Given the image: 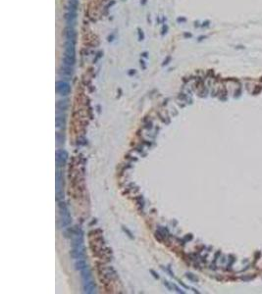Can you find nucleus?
<instances>
[{
  "instance_id": "6",
  "label": "nucleus",
  "mask_w": 262,
  "mask_h": 294,
  "mask_svg": "<svg viewBox=\"0 0 262 294\" xmlns=\"http://www.w3.org/2000/svg\"><path fill=\"white\" fill-rule=\"evenodd\" d=\"M82 290L86 294H92L96 290V285L92 279L82 281Z\"/></svg>"
},
{
  "instance_id": "17",
  "label": "nucleus",
  "mask_w": 262,
  "mask_h": 294,
  "mask_svg": "<svg viewBox=\"0 0 262 294\" xmlns=\"http://www.w3.org/2000/svg\"><path fill=\"white\" fill-rule=\"evenodd\" d=\"M55 136H56L57 145H58V146L63 145V144H64V140H65V136H64V134L61 133V132H59V131H57L56 134H55Z\"/></svg>"
},
{
  "instance_id": "11",
  "label": "nucleus",
  "mask_w": 262,
  "mask_h": 294,
  "mask_svg": "<svg viewBox=\"0 0 262 294\" xmlns=\"http://www.w3.org/2000/svg\"><path fill=\"white\" fill-rule=\"evenodd\" d=\"M69 107V101L68 99H60L57 101L56 103V108L58 111H60L61 113L65 112Z\"/></svg>"
},
{
  "instance_id": "10",
  "label": "nucleus",
  "mask_w": 262,
  "mask_h": 294,
  "mask_svg": "<svg viewBox=\"0 0 262 294\" xmlns=\"http://www.w3.org/2000/svg\"><path fill=\"white\" fill-rule=\"evenodd\" d=\"M62 62H63V64L64 65H66V66L74 67V66H75V64H76V56L69 55V54L64 53L63 58H62Z\"/></svg>"
},
{
  "instance_id": "27",
  "label": "nucleus",
  "mask_w": 262,
  "mask_h": 294,
  "mask_svg": "<svg viewBox=\"0 0 262 294\" xmlns=\"http://www.w3.org/2000/svg\"><path fill=\"white\" fill-rule=\"evenodd\" d=\"M175 288H176V290H177V292H179V293H185V292H184V291H182V290H180V288H179V287H177V286H175Z\"/></svg>"
},
{
  "instance_id": "2",
  "label": "nucleus",
  "mask_w": 262,
  "mask_h": 294,
  "mask_svg": "<svg viewBox=\"0 0 262 294\" xmlns=\"http://www.w3.org/2000/svg\"><path fill=\"white\" fill-rule=\"evenodd\" d=\"M55 88H56V92L62 97L68 96L70 92H71V86L70 83L65 81H57L56 84H55Z\"/></svg>"
},
{
  "instance_id": "16",
  "label": "nucleus",
  "mask_w": 262,
  "mask_h": 294,
  "mask_svg": "<svg viewBox=\"0 0 262 294\" xmlns=\"http://www.w3.org/2000/svg\"><path fill=\"white\" fill-rule=\"evenodd\" d=\"M236 261H237L236 256L233 255V254H230V255H229V263H228V265H227L226 271H232L233 265L236 263Z\"/></svg>"
},
{
  "instance_id": "7",
  "label": "nucleus",
  "mask_w": 262,
  "mask_h": 294,
  "mask_svg": "<svg viewBox=\"0 0 262 294\" xmlns=\"http://www.w3.org/2000/svg\"><path fill=\"white\" fill-rule=\"evenodd\" d=\"M64 20L67 23V26H75L76 20H77V12L67 11L64 14Z\"/></svg>"
},
{
  "instance_id": "20",
  "label": "nucleus",
  "mask_w": 262,
  "mask_h": 294,
  "mask_svg": "<svg viewBox=\"0 0 262 294\" xmlns=\"http://www.w3.org/2000/svg\"><path fill=\"white\" fill-rule=\"evenodd\" d=\"M262 91V85H256L254 87V90L252 91V94L253 95H257L259 92H261Z\"/></svg>"
},
{
  "instance_id": "31",
  "label": "nucleus",
  "mask_w": 262,
  "mask_h": 294,
  "mask_svg": "<svg viewBox=\"0 0 262 294\" xmlns=\"http://www.w3.org/2000/svg\"><path fill=\"white\" fill-rule=\"evenodd\" d=\"M142 56H143V57H146V56H147V53H146V52L142 53Z\"/></svg>"
},
{
  "instance_id": "14",
  "label": "nucleus",
  "mask_w": 262,
  "mask_h": 294,
  "mask_svg": "<svg viewBox=\"0 0 262 294\" xmlns=\"http://www.w3.org/2000/svg\"><path fill=\"white\" fill-rule=\"evenodd\" d=\"M75 270L76 271H82L86 268H87V264L85 259H80V260H76L75 264Z\"/></svg>"
},
{
  "instance_id": "3",
  "label": "nucleus",
  "mask_w": 262,
  "mask_h": 294,
  "mask_svg": "<svg viewBox=\"0 0 262 294\" xmlns=\"http://www.w3.org/2000/svg\"><path fill=\"white\" fill-rule=\"evenodd\" d=\"M68 160V152L64 149H57L55 152V162L58 169L63 168Z\"/></svg>"
},
{
  "instance_id": "28",
  "label": "nucleus",
  "mask_w": 262,
  "mask_h": 294,
  "mask_svg": "<svg viewBox=\"0 0 262 294\" xmlns=\"http://www.w3.org/2000/svg\"><path fill=\"white\" fill-rule=\"evenodd\" d=\"M150 272H151V274H153V276H155V277H156V279H159V276H158L157 275H156V274H155V272H154V271H152V270H151V271H150Z\"/></svg>"
},
{
  "instance_id": "12",
  "label": "nucleus",
  "mask_w": 262,
  "mask_h": 294,
  "mask_svg": "<svg viewBox=\"0 0 262 294\" xmlns=\"http://www.w3.org/2000/svg\"><path fill=\"white\" fill-rule=\"evenodd\" d=\"M61 76H67V77H71L73 73H74V70H73V67H70V66H66V65H62L59 69V72H58Z\"/></svg>"
},
{
  "instance_id": "23",
  "label": "nucleus",
  "mask_w": 262,
  "mask_h": 294,
  "mask_svg": "<svg viewBox=\"0 0 262 294\" xmlns=\"http://www.w3.org/2000/svg\"><path fill=\"white\" fill-rule=\"evenodd\" d=\"M164 285H166V287H167V288H168L169 290L170 291H172V286H171V285H170V283L168 282V281H167V280H164Z\"/></svg>"
},
{
  "instance_id": "24",
  "label": "nucleus",
  "mask_w": 262,
  "mask_h": 294,
  "mask_svg": "<svg viewBox=\"0 0 262 294\" xmlns=\"http://www.w3.org/2000/svg\"><path fill=\"white\" fill-rule=\"evenodd\" d=\"M240 93H242V90H240V88H239V90H237L236 92H235V97H239L240 95Z\"/></svg>"
},
{
  "instance_id": "22",
  "label": "nucleus",
  "mask_w": 262,
  "mask_h": 294,
  "mask_svg": "<svg viewBox=\"0 0 262 294\" xmlns=\"http://www.w3.org/2000/svg\"><path fill=\"white\" fill-rule=\"evenodd\" d=\"M123 231H125V232H126L128 235H129V237H131V238H134V236H133V234H132L131 231H129V229H127V228H126L125 227H123Z\"/></svg>"
},
{
  "instance_id": "30",
  "label": "nucleus",
  "mask_w": 262,
  "mask_h": 294,
  "mask_svg": "<svg viewBox=\"0 0 262 294\" xmlns=\"http://www.w3.org/2000/svg\"><path fill=\"white\" fill-rule=\"evenodd\" d=\"M185 36H188V37H191V34H185Z\"/></svg>"
},
{
  "instance_id": "15",
  "label": "nucleus",
  "mask_w": 262,
  "mask_h": 294,
  "mask_svg": "<svg viewBox=\"0 0 262 294\" xmlns=\"http://www.w3.org/2000/svg\"><path fill=\"white\" fill-rule=\"evenodd\" d=\"M81 277H82V281H86V280L92 279V275H91V272L90 271V269L86 268L85 270L81 271Z\"/></svg>"
},
{
  "instance_id": "1",
  "label": "nucleus",
  "mask_w": 262,
  "mask_h": 294,
  "mask_svg": "<svg viewBox=\"0 0 262 294\" xmlns=\"http://www.w3.org/2000/svg\"><path fill=\"white\" fill-rule=\"evenodd\" d=\"M63 185V173L57 168L55 174V189H56V200L58 202L62 201L64 199Z\"/></svg>"
},
{
  "instance_id": "25",
  "label": "nucleus",
  "mask_w": 262,
  "mask_h": 294,
  "mask_svg": "<svg viewBox=\"0 0 262 294\" xmlns=\"http://www.w3.org/2000/svg\"><path fill=\"white\" fill-rule=\"evenodd\" d=\"M139 40H142V39H143V34H142V33H140V31H142L140 30H139Z\"/></svg>"
},
{
  "instance_id": "29",
  "label": "nucleus",
  "mask_w": 262,
  "mask_h": 294,
  "mask_svg": "<svg viewBox=\"0 0 262 294\" xmlns=\"http://www.w3.org/2000/svg\"><path fill=\"white\" fill-rule=\"evenodd\" d=\"M184 21H186L185 19H178V22H184Z\"/></svg>"
},
{
  "instance_id": "8",
  "label": "nucleus",
  "mask_w": 262,
  "mask_h": 294,
  "mask_svg": "<svg viewBox=\"0 0 262 294\" xmlns=\"http://www.w3.org/2000/svg\"><path fill=\"white\" fill-rule=\"evenodd\" d=\"M65 125H66V115L63 113H57V116L55 118V127L59 130H63L65 127Z\"/></svg>"
},
{
  "instance_id": "26",
  "label": "nucleus",
  "mask_w": 262,
  "mask_h": 294,
  "mask_svg": "<svg viewBox=\"0 0 262 294\" xmlns=\"http://www.w3.org/2000/svg\"><path fill=\"white\" fill-rule=\"evenodd\" d=\"M170 60H171V58H170V57H168V58H167V60L163 62V66H164V65H167V64H168V62H169V61H170Z\"/></svg>"
},
{
  "instance_id": "13",
  "label": "nucleus",
  "mask_w": 262,
  "mask_h": 294,
  "mask_svg": "<svg viewBox=\"0 0 262 294\" xmlns=\"http://www.w3.org/2000/svg\"><path fill=\"white\" fill-rule=\"evenodd\" d=\"M79 7V0H69L66 10L70 12H77Z\"/></svg>"
},
{
  "instance_id": "9",
  "label": "nucleus",
  "mask_w": 262,
  "mask_h": 294,
  "mask_svg": "<svg viewBox=\"0 0 262 294\" xmlns=\"http://www.w3.org/2000/svg\"><path fill=\"white\" fill-rule=\"evenodd\" d=\"M64 53L69 54V55L76 56L75 43L72 42V41H68V40L65 41V43H64Z\"/></svg>"
},
{
  "instance_id": "4",
  "label": "nucleus",
  "mask_w": 262,
  "mask_h": 294,
  "mask_svg": "<svg viewBox=\"0 0 262 294\" xmlns=\"http://www.w3.org/2000/svg\"><path fill=\"white\" fill-rule=\"evenodd\" d=\"M70 255L73 259L75 260H80V259H85L86 257V249H85V246H80V247H75V248H72L71 252H70Z\"/></svg>"
},
{
  "instance_id": "18",
  "label": "nucleus",
  "mask_w": 262,
  "mask_h": 294,
  "mask_svg": "<svg viewBox=\"0 0 262 294\" xmlns=\"http://www.w3.org/2000/svg\"><path fill=\"white\" fill-rule=\"evenodd\" d=\"M261 255H262L261 251H256V252L254 253V255H253V259H254V260H253V263H252L253 266H254V265L259 261V259L261 258Z\"/></svg>"
},
{
  "instance_id": "19",
  "label": "nucleus",
  "mask_w": 262,
  "mask_h": 294,
  "mask_svg": "<svg viewBox=\"0 0 262 294\" xmlns=\"http://www.w3.org/2000/svg\"><path fill=\"white\" fill-rule=\"evenodd\" d=\"M186 276H187L190 280L193 281V282H197V281H198L197 276H195V275H193V274H191V272H187V274H186Z\"/></svg>"
},
{
  "instance_id": "21",
  "label": "nucleus",
  "mask_w": 262,
  "mask_h": 294,
  "mask_svg": "<svg viewBox=\"0 0 262 294\" xmlns=\"http://www.w3.org/2000/svg\"><path fill=\"white\" fill-rule=\"evenodd\" d=\"M254 277H255V276H243L242 279H243V281H249V280L253 279Z\"/></svg>"
},
{
  "instance_id": "32",
  "label": "nucleus",
  "mask_w": 262,
  "mask_h": 294,
  "mask_svg": "<svg viewBox=\"0 0 262 294\" xmlns=\"http://www.w3.org/2000/svg\"><path fill=\"white\" fill-rule=\"evenodd\" d=\"M145 2H146V0H142V4H145Z\"/></svg>"
},
{
  "instance_id": "5",
  "label": "nucleus",
  "mask_w": 262,
  "mask_h": 294,
  "mask_svg": "<svg viewBox=\"0 0 262 294\" xmlns=\"http://www.w3.org/2000/svg\"><path fill=\"white\" fill-rule=\"evenodd\" d=\"M64 35H65V38L66 40L68 41H72L76 43V39H77V33H76V30L74 26H67L64 30Z\"/></svg>"
}]
</instances>
